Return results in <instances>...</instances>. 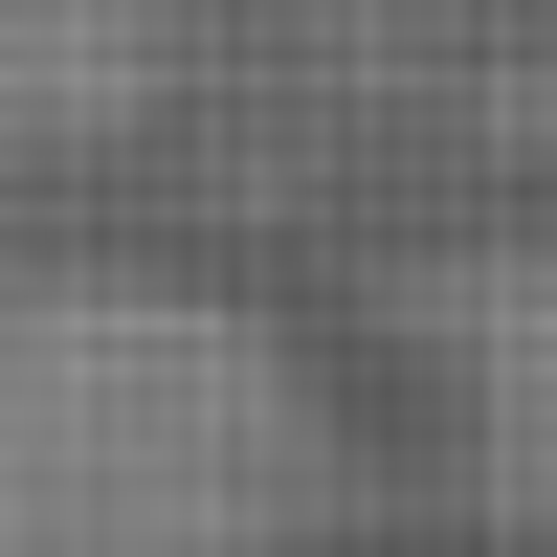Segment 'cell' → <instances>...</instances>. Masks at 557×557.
I'll return each instance as SVG.
<instances>
[{
  "label": "cell",
  "mask_w": 557,
  "mask_h": 557,
  "mask_svg": "<svg viewBox=\"0 0 557 557\" xmlns=\"http://www.w3.org/2000/svg\"><path fill=\"white\" fill-rule=\"evenodd\" d=\"M335 513V401L178 268L0 290V557H290Z\"/></svg>",
  "instance_id": "1"
},
{
  "label": "cell",
  "mask_w": 557,
  "mask_h": 557,
  "mask_svg": "<svg viewBox=\"0 0 557 557\" xmlns=\"http://www.w3.org/2000/svg\"><path fill=\"white\" fill-rule=\"evenodd\" d=\"M424 335H446V401H469L491 513H557V246L446 268V290H424Z\"/></svg>",
  "instance_id": "2"
},
{
  "label": "cell",
  "mask_w": 557,
  "mask_h": 557,
  "mask_svg": "<svg viewBox=\"0 0 557 557\" xmlns=\"http://www.w3.org/2000/svg\"><path fill=\"white\" fill-rule=\"evenodd\" d=\"M157 0H0V134H134Z\"/></svg>",
  "instance_id": "3"
}]
</instances>
